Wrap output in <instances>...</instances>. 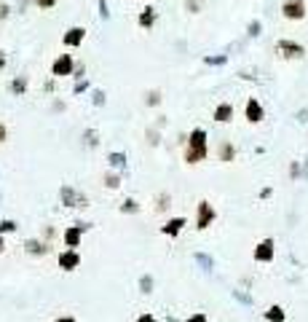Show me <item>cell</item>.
<instances>
[{
	"mask_svg": "<svg viewBox=\"0 0 308 322\" xmlns=\"http://www.w3.org/2000/svg\"><path fill=\"white\" fill-rule=\"evenodd\" d=\"M212 217H214V210L209 207L206 202H201V207H199V228H206L209 223H212Z\"/></svg>",
	"mask_w": 308,
	"mask_h": 322,
	"instance_id": "6",
	"label": "cell"
},
{
	"mask_svg": "<svg viewBox=\"0 0 308 322\" xmlns=\"http://www.w3.org/2000/svg\"><path fill=\"white\" fill-rule=\"evenodd\" d=\"M59 322H72V320H59Z\"/></svg>",
	"mask_w": 308,
	"mask_h": 322,
	"instance_id": "17",
	"label": "cell"
},
{
	"mask_svg": "<svg viewBox=\"0 0 308 322\" xmlns=\"http://www.w3.org/2000/svg\"><path fill=\"white\" fill-rule=\"evenodd\" d=\"M190 322H206V320H204V314H199V317H193Z\"/></svg>",
	"mask_w": 308,
	"mask_h": 322,
	"instance_id": "15",
	"label": "cell"
},
{
	"mask_svg": "<svg viewBox=\"0 0 308 322\" xmlns=\"http://www.w3.org/2000/svg\"><path fill=\"white\" fill-rule=\"evenodd\" d=\"M139 322H153V320H150V317H142V320H139Z\"/></svg>",
	"mask_w": 308,
	"mask_h": 322,
	"instance_id": "16",
	"label": "cell"
},
{
	"mask_svg": "<svg viewBox=\"0 0 308 322\" xmlns=\"http://www.w3.org/2000/svg\"><path fill=\"white\" fill-rule=\"evenodd\" d=\"M281 14H284V19H289V22H300V19H306L308 5L303 0H284V3H281Z\"/></svg>",
	"mask_w": 308,
	"mask_h": 322,
	"instance_id": "1",
	"label": "cell"
},
{
	"mask_svg": "<svg viewBox=\"0 0 308 322\" xmlns=\"http://www.w3.org/2000/svg\"><path fill=\"white\" fill-rule=\"evenodd\" d=\"M271 258H274V242L266 239V242H260V245H257V250H255V260H263V263H268Z\"/></svg>",
	"mask_w": 308,
	"mask_h": 322,
	"instance_id": "4",
	"label": "cell"
},
{
	"mask_svg": "<svg viewBox=\"0 0 308 322\" xmlns=\"http://www.w3.org/2000/svg\"><path fill=\"white\" fill-rule=\"evenodd\" d=\"M62 263H65L67 269H70V266H75V255H65V258H62Z\"/></svg>",
	"mask_w": 308,
	"mask_h": 322,
	"instance_id": "12",
	"label": "cell"
},
{
	"mask_svg": "<svg viewBox=\"0 0 308 322\" xmlns=\"http://www.w3.org/2000/svg\"><path fill=\"white\" fill-rule=\"evenodd\" d=\"M206 148H204V132L196 129L193 132V140H190V150H188V161H196V159H204Z\"/></svg>",
	"mask_w": 308,
	"mask_h": 322,
	"instance_id": "2",
	"label": "cell"
},
{
	"mask_svg": "<svg viewBox=\"0 0 308 322\" xmlns=\"http://www.w3.org/2000/svg\"><path fill=\"white\" fill-rule=\"evenodd\" d=\"M0 250H3V242H0Z\"/></svg>",
	"mask_w": 308,
	"mask_h": 322,
	"instance_id": "18",
	"label": "cell"
},
{
	"mask_svg": "<svg viewBox=\"0 0 308 322\" xmlns=\"http://www.w3.org/2000/svg\"><path fill=\"white\" fill-rule=\"evenodd\" d=\"M54 70H57V72H67V70H70V59H67V57H62V62L54 65Z\"/></svg>",
	"mask_w": 308,
	"mask_h": 322,
	"instance_id": "10",
	"label": "cell"
},
{
	"mask_svg": "<svg viewBox=\"0 0 308 322\" xmlns=\"http://www.w3.org/2000/svg\"><path fill=\"white\" fill-rule=\"evenodd\" d=\"M180 226H182V220H174V223L169 226V231H171V234H177V231H180Z\"/></svg>",
	"mask_w": 308,
	"mask_h": 322,
	"instance_id": "13",
	"label": "cell"
},
{
	"mask_svg": "<svg viewBox=\"0 0 308 322\" xmlns=\"http://www.w3.org/2000/svg\"><path fill=\"white\" fill-rule=\"evenodd\" d=\"M266 320L268 322H284V309H281V306H271L266 312Z\"/></svg>",
	"mask_w": 308,
	"mask_h": 322,
	"instance_id": "8",
	"label": "cell"
},
{
	"mask_svg": "<svg viewBox=\"0 0 308 322\" xmlns=\"http://www.w3.org/2000/svg\"><path fill=\"white\" fill-rule=\"evenodd\" d=\"M220 153H223V161L233 159V148H231V145H223V150H220Z\"/></svg>",
	"mask_w": 308,
	"mask_h": 322,
	"instance_id": "11",
	"label": "cell"
},
{
	"mask_svg": "<svg viewBox=\"0 0 308 322\" xmlns=\"http://www.w3.org/2000/svg\"><path fill=\"white\" fill-rule=\"evenodd\" d=\"M214 118L223 121V124H225V121H231V118H233V107L228 105V102H223V105H220L217 110H214Z\"/></svg>",
	"mask_w": 308,
	"mask_h": 322,
	"instance_id": "7",
	"label": "cell"
},
{
	"mask_svg": "<svg viewBox=\"0 0 308 322\" xmlns=\"http://www.w3.org/2000/svg\"><path fill=\"white\" fill-rule=\"evenodd\" d=\"M246 118L252 121V124H257V121H263V107L257 100H249L246 102Z\"/></svg>",
	"mask_w": 308,
	"mask_h": 322,
	"instance_id": "5",
	"label": "cell"
},
{
	"mask_svg": "<svg viewBox=\"0 0 308 322\" xmlns=\"http://www.w3.org/2000/svg\"><path fill=\"white\" fill-rule=\"evenodd\" d=\"M81 38H83V30H70V35H67V43H78Z\"/></svg>",
	"mask_w": 308,
	"mask_h": 322,
	"instance_id": "9",
	"label": "cell"
},
{
	"mask_svg": "<svg viewBox=\"0 0 308 322\" xmlns=\"http://www.w3.org/2000/svg\"><path fill=\"white\" fill-rule=\"evenodd\" d=\"M276 48H279L281 54H284L287 59H300L306 54V48L300 46V43H292V40H279V43H276Z\"/></svg>",
	"mask_w": 308,
	"mask_h": 322,
	"instance_id": "3",
	"label": "cell"
},
{
	"mask_svg": "<svg viewBox=\"0 0 308 322\" xmlns=\"http://www.w3.org/2000/svg\"><path fill=\"white\" fill-rule=\"evenodd\" d=\"M54 0H38V5H43V8H46V5H51Z\"/></svg>",
	"mask_w": 308,
	"mask_h": 322,
	"instance_id": "14",
	"label": "cell"
}]
</instances>
